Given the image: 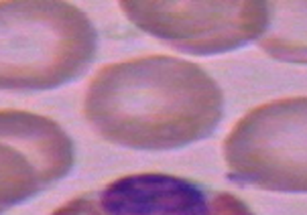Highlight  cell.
<instances>
[{
  "mask_svg": "<svg viewBox=\"0 0 307 215\" xmlns=\"http://www.w3.org/2000/svg\"><path fill=\"white\" fill-rule=\"evenodd\" d=\"M84 114L106 142L161 152L207 138L222 120L224 93L204 67L149 55L102 67Z\"/></svg>",
  "mask_w": 307,
  "mask_h": 215,
  "instance_id": "obj_1",
  "label": "cell"
},
{
  "mask_svg": "<svg viewBox=\"0 0 307 215\" xmlns=\"http://www.w3.org/2000/svg\"><path fill=\"white\" fill-rule=\"evenodd\" d=\"M98 33L77 6L59 0L0 2V89L41 92L92 65Z\"/></svg>",
  "mask_w": 307,
  "mask_h": 215,
  "instance_id": "obj_2",
  "label": "cell"
},
{
  "mask_svg": "<svg viewBox=\"0 0 307 215\" xmlns=\"http://www.w3.org/2000/svg\"><path fill=\"white\" fill-rule=\"evenodd\" d=\"M228 179L244 187L307 193V97L250 110L224 140Z\"/></svg>",
  "mask_w": 307,
  "mask_h": 215,
  "instance_id": "obj_3",
  "label": "cell"
},
{
  "mask_svg": "<svg viewBox=\"0 0 307 215\" xmlns=\"http://www.w3.org/2000/svg\"><path fill=\"white\" fill-rule=\"evenodd\" d=\"M120 8L134 27L173 49L191 55H218L262 37L269 2H153L122 0Z\"/></svg>",
  "mask_w": 307,
  "mask_h": 215,
  "instance_id": "obj_4",
  "label": "cell"
},
{
  "mask_svg": "<svg viewBox=\"0 0 307 215\" xmlns=\"http://www.w3.org/2000/svg\"><path fill=\"white\" fill-rule=\"evenodd\" d=\"M51 215H254L228 191L165 173L126 175L69 199Z\"/></svg>",
  "mask_w": 307,
  "mask_h": 215,
  "instance_id": "obj_5",
  "label": "cell"
},
{
  "mask_svg": "<svg viewBox=\"0 0 307 215\" xmlns=\"http://www.w3.org/2000/svg\"><path fill=\"white\" fill-rule=\"evenodd\" d=\"M73 162V140L55 120L0 110V213L61 181Z\"/></svg>",
  "mask_w": 307,
  "mask_h": 215,
  "instance_id": "obj_6",
  "label": "cell"
},
{
  "mask_svg": "<svg viewBox=\"0 0 307 215\" xmlns=\"http://www.w3.org/2000/svg\"><path fill=\"white\" fill-rule=\"evenodd\" d=\"M260 47L273 59L307 65V2H269Z\"/></svg>",
  "mask_w": 307,
  "mask_h": 215,
  "instance_id": "obj_7",
  "label": "cell"
}]
</instances>
